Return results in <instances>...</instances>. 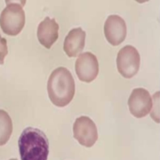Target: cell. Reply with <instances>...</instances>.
I'll use <instances>...</instances> for the list:
<instances>
[{"mask_svg": "<svg viewBox=\"0 0 160 160\" xmlns=\"http://www.w3.org/2000/svg\"><path fill=\"white\" fill-rule=\"evenodd\" d=\"M50 100L58 108L68 106L74 98L75 83L71 73L66 68H58L53 71L48 82Z\"/></svg>", "mask_w": 160, "mask_h": 160, "instance_id": "cell-1", "label": "cell"}, {"mask_svg": "<svg viewBox=\"0 0 160 160\" xmlns=\"http://www.w3.org/2000/svg\"><path fill=\"white\" fill-rule=\"evenodd\" d=\"M18 149L22 160H48L49 141L42 131L28 128L18 138Z\"/></svg>", "mask_w": 160, "mask_h": 160, "instance_id": "cell-2", "label": "cell"}, {"mask_svg": "<svg viewBox=\"0 0 160 160\" xmlns=\"http://www.w3.org/2000/svg\"><path fill=\"white\" fill-rule=\"evenodd\" d=\"M23 7L19 4L7 5L0 15V27L4 34L16 36L23 29L26 16Z\"/></svg>", "mask_w": 160, "mask_h": 160, "instance_id": "cell-3", "label": "cell"}, {"mask_svg": "<svg viewBox=\"0 0 160 160\" xmlns=\"http://www.w3.org/2000/svg\"><path fill=\"white\" fill-rule=\"evenodd\" d=\"M116 64L118 72L123 78H132L139 70V53L133 46H125L118 51Z\"/></svg>", "mask_w": 160, "mask_h": 160, "instance_id": "cell-4", "label": "cell"}, {"mask_svg": "<svg viewBox=\"0 0 160 160\" xmlns=\"http://www.w3.org/2000/svg\"><path fill=\"white\" fill-rule=\"evenodd\" d=\"M74 138L86 148H91L98 140V130L91 118L81 116L76 118L73 125Z\"/></svg>", "mask_w": 160, "mask_h": 160, "instance_id": "cell-5", "label": "cell"}, {"mask_svg": "<svg viewBox=\"0 0 160 160\" xmlns=\"http://www.w3.org/2000/svg\"><path fill=\"white\" fill-rule=\"evenodd\" d=\"M153 100L149 91L144 88H135L128 99L130 112L135 118H143L151 113Z\"/></svg>", "mask_w": 160, "mask_h": 160, "instance_id": "cell-6", "label": "cell"}, {"mask_svg": "<svg viewBox=\"0 0 160 160\" xmlns=\"http://www.w3.org/2000/svg\"><path fill=\"white\" fill-rule=\"evenodd\" d=\"M98 62L96 56L91 52L80 54L75 62V72L80 81L91 82L98 75Z\"/></svg>", "mask_w": 160, "mask_h": 160, "instance_id": "cell-7", "label": "cell"}, {"mask_svg": "<svg viewBox=\"0 0 160 160\" xmlns=\"http://www.w3.org/2000/svg\"><path fill=\"white\" fill-rule=\"evenodd\" d=\"M104 35L108 42L112 46H118L127 36V24L122 17L111 15L104 23Z\"/></svg>", "mask_w": 160, "mask_h": 160, "instance_id": "cell-8", "label": "cell"}, {"mask_svg": "<svg viewBox=\"0 0 160 160\" xmlns=\"http://www.w3.org/2000/svg\"><path fill=\"white\" fill-rule=\"evenodd\" d=\"M58 22L55 18L46 17L43 21L38 24L37 36L39 42L47 49H51L58 37Z\"/></svg>", "mask_w": 160, "mask_h": 160, "instance_id": "cell-9", "label": "cell"}, {"mask_svg": "<svg viewBox=\"0 0 160 160\" xmlns=\"http://www.w3.org/2000/svg\"><path fill=\"white\" fill-rule=\"evenodd\" d=\"M86 32L81 28H74L65 38L63 50L70 58L77 57L81 54L85 47Z\"/></svg>", "mask_w": 160, "mask_h": 160, "instance_id": "cell-10", "label": "cell"}, {"mask_svg": "<svg viewBox=\"0 0 160 160\" xmlns=\"http://www.w3.org/2000/svg\"><path fill=\"white\" fill-rule=\"evenodd\" d=\"M13 131L12 120L8 113L0 109V146L5 145L11 138Z\"/></svg>", "mask_w": 160, "mask_h": 160, "instance_id": "cell-11", "label": "cell"}, {"mask_svg": "<svg viewBox=\"0 0 160 160\" xmlns=\"http://www.w3.org/2000/svg\"><path fill=\"white\" fill-rule=\"evenodd\" d=\"M160 91H157L155 92L152 96L153 100V106L152 109L151 111V116L152 119L155 121L157 123L160 122Z\"/></svg>", "mask_w": 160, "mask_h": 160, "instance_id": "cell-12", "label": "cell"}, {"mask_svg": "<svg viewBox=\"0 0 160 160\" xmlns=\"http://www.w3.org/2000/svg\"><path fill=\"white\" fill-rule=\"evenodd\" d=\"M8 54V42L7 39L0 35V65L4 63V58Z\"/></svg>", "mask_w": 160, "mask_h": 160, "instance_id": "cell-13", "label": "cell"}, {"mask_svg": "<svg viewBox=\"0 0 160 160\" xmlns=\"http://www.w3.org/2000/svg\"><path fill=\"white\" fill-rule=\"evenodd\" d=\"M6 3L7 5L8 4H11V3H16V4H19L22 7H24L27 2V0H5Z\"/></svg>", "mask_w": 160, "mask_h": 160, "instance_id": "cell-14", "label": "cell"}, {"mask_svg": "<svg viewBox=\"0 0 160 160\" xmlns=\"http://www.w3.org/2000/svg\"><path fill=\"white\" fill-rule=\"evenodd\" d=\"M135 1L138 2V3H145V2L150 1V0H135Z\"/></svg>", "mask_w": 160, "mask_h": 160, "instance_id": "cell-15", "label": "cell"}, {"mask_svg": "<svg viewBox=\"0 0 160 160\" xmlns=\"http://www.w3.org/2000/svg\"><path fill=\"white\" fill-rule=\"evenodd\" d=\"M10 160H18V159H17V158H11V159Z\"/></svg>", "mask_w": 160, "mask_h": 160, "instance_id": "cell-16", "label": "cell"}]
</instances>
